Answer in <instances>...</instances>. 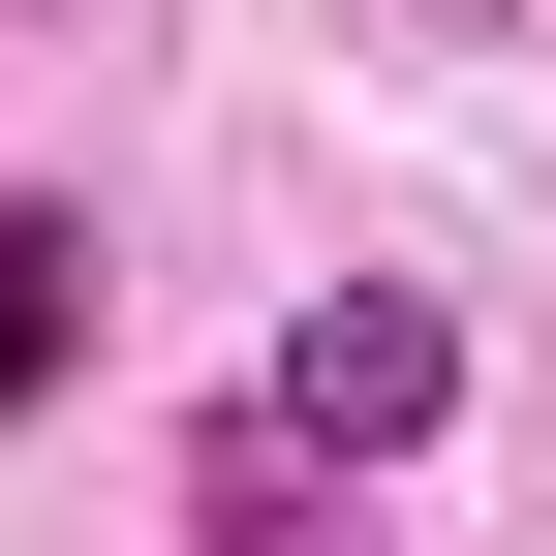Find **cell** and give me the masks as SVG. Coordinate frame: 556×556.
Here are the masks:
<instances>
[{
    "instance_id": "6da1fadb",
    "label": "cell",
    "mask_w": 556,
    "mask_h": 556,
    "mask_svg": "<svg viewBox=\"0 0 556 556\" xmlns=\"http://www.w3.org/2000/svg\"><path fill=\"white\" fill-rule=\"evenodd\" d=\"M433 402H464V340L402 309V278H340V309H278V340H248V433H217V464H402Z\"/></svg>"
},
{
    "instance_id": "7a4b0ae2",
    "label": "cell",
    "mask_w": 556,
    "mask_h": 556,
    "mask_svg": "<svg viewBox=\"0 0 556 556\" xmlns=\"http://www.w3.org/2000/svg\"><path fill=\"white\" fill-rule=\"evenodd\" d=\"M93 371V217H0V402Z\"/></svg>"
},
{
    "instance_id": "3957f363",
    "label": "cell",
    "mask_w": 556,
    "mask_h": 556,
    "mask_svg": "<svg viewBox=\"0 0 556 556\" xmlns=\"http://www.w3.org/2000/svg\"><path fill=\"white\" fill-rule=\"evenodd\" d=\"M186 556H371V526H340L309 464H217V495H186Z\"/></svg>"
},
{
    "instance_id": "277c9868",
    "label": "cell",
    "mask_w": 556,
    "mask_h": 556,
    "mask_svg": "<svg viewBox=\"0 0 556 556\" xmlns=\"http://www.w3.org/2000/svg\"><path fill=\"white\" fill-rule=\"evenodd\" d=\"M464 31H526V0H464Z\"/></svg>"
}]
</instances>
